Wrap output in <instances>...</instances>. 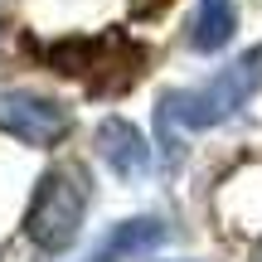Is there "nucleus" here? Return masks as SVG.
<instances>
[{
    "mask_svg": "<svg viewBox=\"0 0 262 262\" xmlns=\"http://www.w3.org/2000/svg\"><path fill=\"white\" fill-rule=\"evenodd\" d=\"M257 88H262V44L238 54L228 68H219L204 88L165 93L160 97V131H170L175 122L185 131H209V126L228 122V117H238V107H248V97Z\"/></svg>",
    "mask_w": 262,
    "mask_h": 262,
    "instance_id": "obj_1",
    "label": "nucleus"
},
{
    "mask_svg": "<svg viewBox=\"0 0 262 262\" xmlns=\"http://www.w3.org/2000/svg\"><path fill=\"white\" fill-rule=\"evenodd\" d=\"M165 243V224L160 219H126L107 233V243H97L93 262H122V257H141L150 248Z\"/></svg>",
    "mask_w": 262,
    "mask_h": 262,
    "instance_id": "obj_5",
    "label": "nucleus"
},
{
    "mask_svg": "<svg viewBox=\"0 0 262 262\" xmlns=\"http://www.w3.org/2000/svg\"><path fill=\"white\" fill-rule=\"evenodd\" d=\"M83 209H88V175L78 165H58L39 180L25 228L44 253H63L83 228Z\"/></svg>",
    "mask_w": 262,
    "mask_h": 262,
    "instance_id": "obj_2",
    "label": "nucleus"
},
{
    "mask_svg": "<svg viewBox=\"0 0 262 262\" xmlns=\"http://www.w3.org/2000/svg\"><path fill=\"white\" fill-rule=\"evenodd\" d=\"M0 126H5L15 141H25V146H54V141L68 136L73 117H68L54 97H39V93H5V97H0Z\"/></svg>",
    "mask_w": 262,
    "mask_h": 262,
    "instance_id": "obj_3",
    "label": "nucleus"
},
{
    "mask_svg": "<svg viewBox=\"0 0 262 262\" xmlns=\"http://www.w3.org/2000/svg\"><path fill=\"white\" fill-rule=\"evenodd\" d=\"M238 29V10L233 0H199L194 10V29H189V44L199 49V54H219V49L233 39Z\"/></svg>",
    "mask_w": 262,
    "mask_h": 262,
    "instance_id": "obj_6",
    "label": "nucleus"
},
{
    "mask_svg": "<svg viewBox=\"0 0 262 262\" xmlns=\"http://www.w3.org/2000/svg\"><path fill=\"white\" fill-rule=\"evenodd\" d=\"M97 150H102V160L112 165V175H122V180H141L150 170L146 136L131 122H122V117H107V122L97 126Z\"/></svg>",
    "mask_w": 262,
    "mask_h": 262,
    "instance_id": "obj_4",
    "label": "nucleus"
},
{
    "mask_svg": "<svg viewBox=\"0 0 262 262\" xmlns=\"http://www.w3.org/2000/svg\"><path fill=\"white\" fill-rule=\"evenodd\" d=\"M253 262H262V243H257V253H253Z\"/></svg>",
    "mask_w": 262,
    "mask_h": 262,
    "instance_id": "obj_7",
    "label": "nucleus"
}]
</instances>
